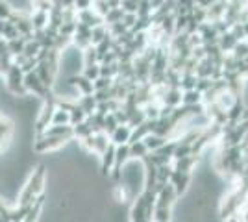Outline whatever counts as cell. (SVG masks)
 <instances>
[{"mask_svg": "<svg viewBox=\"0 0 248 222\" xmlns=\"http://www.w3.org/2000/svg\"><path fill=\"white\" fill-rule=\"evenodd\" d=\"M69 120V113H56V117H54V124H60V122H67Z\"/></svg>", "mask_w": 248, "mask_h": 222, "instance_id": "obj_1", "label": "cell"}]
</instances>
